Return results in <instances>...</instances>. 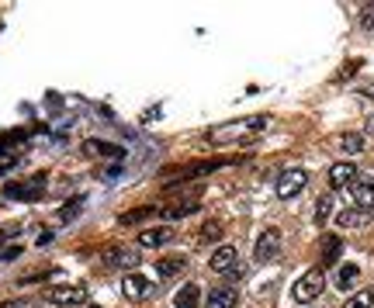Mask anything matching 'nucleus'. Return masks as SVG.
<instances>
[{"mask_svg": "<svg viewBox=\"0 0 374 308\" xmlns=\"http://www.w3.org/2000/svg\"><path fill=\"white\" fill-rule=\"evenodd\" d=\"M322 287H326V273H322V270H308V273H301V277L294 280L291 298H294L298 305H308L312 298L322 294Z\"/></svg>", "mask_w": 374, "mask_h": 308, "instance_id": "obj_1", "label": "nucleus"}, {"mask_svg": "<svg viewBox=\"0 0 374 308\" xmlns=\"http://www.w3.org/2000/svg\"><path fill=\"white\" fill-rule=\"evenodd\" d=\"M46 298L56 308H84L87 305V287L84 284H59V287H49Z\"/></svg>", "mask_w": 374, "mask_h": 308, "instance_id": "obj_2", "label": "nucleus"}, {"mask_svg": "<svg viewBox=\"0 0 374 308\" xmlns=\"http://www.w3.org/2000/svg\"><path fill=\"white\" fill-rule=\"evenodd\" d=\"M305 184H308V173L301 170V166H288L281 177H277V198L281 201H288V198H294V194H301L305 191Z\"/></svg>", "mask_w": 374, "mask_h": 308, "instance_id": "obj_3", "label": "nucleus"}, {"mask_svg": "<svg viewBox=\"0 0 374 308\" xmlns=\"http://www.w3.org/2000/svg\"><path fill=\"white\" fill-rule=\"evenodd\" d=\"M277 249H281V229H263L260 239H256L253 256H256V263H267V260L277 256Z\"/></svg>", "mask_w": 374, "mask_h": 308, "instance_id": "obj_4", "label": "nucleus"}, {"mask_svg": "<svg viewBox=\"0 0 374 308\" xmlns=\"http://www.w3.org/2000/svg\"><path fill=\"white\" fill-rule=\"evenodd\" d=\"M84 156H91V160H125V149L115 146V142H104V139H87Z\"/></svg>", "mask_w": 374, "mask_h": 308, "instance_id": "obj_5", "label": "nucleus"}, {"mask_svg": "<svg viewBox=\"0 0 374 308\" xmlns=\"http://www.w3.org/2000/svg\"><path fill=\"white\" fill-rule=\"evenodd\" d=\"M350 194H353V208H360V211L374 208V180H353Z\"/></svg>", "mask_w": 374, "mask_h": 308, "instance_id": "obj_6", "label": "nucleus"}, {"mask_svg": "<svg viewBox=\"0 0 374 308\" xmlns=\"http://www.w3.org/2000/svg\"><path fill=\"white\" fill-rule=\"evenodd\" d=\"M139 263V253L135 249H125V246H111L108 253H104V267H125V270H132Z\"/></svg>", "mask_w": 374, "mask_h": 308, "instance_id": "obj_7", "label": "nucleus"}, {"mask_svg": "<svg viewBox=\"0 0 374 308\" xmlns=\"http://www.w3.org/2000/svg\"><path fill=\"white\" fill-rule=\"evenodd\" d=\"M122 291H125V298H132V301H142V298L153 291V284H149L142 273H125V280H122Z\"/></svg>", "mask_w": 374, "mask_h": 308, "instance_id": "obj_8", "label": "nucleus"}, {"mask_svg": "<svg viewBox=\"0 0 374 308\" xmlns=\"http://www.w3.org/2000/svg\"><path fill=\"white\" fill-rule=\"evenodd\" d=\"M357 180V166L350 163V160H343V163H336L333 170H329V184L339 191V187H346L350 191V184Z\"/></svg>", "mask_w": 374, "mask_h": 308, "instance_id": "obj_9", "label": "nucleus"}, {"mask_svg": "<svg viewBox=\"0 0 374 308\" xmlns=\"http://www.w3.org/2000/svg\"><path fill=\"white\" fill-rule=\"evenodd\" d=\"M174 239V229L170 225H160V229H146L142 235H139V246H146V249H160V246H167Z\"/></svg>", "mask_w": 374, "mask_h": 308, "instance_id": "obj_10", "label": "nucleus"}, {"mask_svg": "<svg viewBox=\"0 0 374 308\" xmlns=\"http://www.w3.org/2000/svg\"><path fill=\"white\" fill-rule=\"evenodd\" d=\"M208 267H212L215 273H229V270L236 267V246H218V249L212 253Z\"/></svg>", "mask_w": 374, "mask_h": 308, "instance_id": "obj_11", "label": "nucleus"}, {"mask_svg": "<svg viewBox=\"0 0 374 308\" xmlns=\"http://www.w3.org/2000/svg\"><path fill=\"white\" fill-rule=\"evenodd\" d=\"M180 270H187V260L184 256H163V260H156V277L160 280H174Z\"/></svg>", "mask_w": 374, "mask_h": 308, "instance_id": "obj_12", "label": "nucleus"}, {"mask_svg": "<svg viewBox=\"0 0 374 308\" xmlns=\"http://www.w3.org/2000/svg\"><path fill=\"white\" fill-rule=\"evenodd\" d=\"M236 301H239V298H236V287H215L205 305H208V308H236Z\"/></svg>", "mask_w": 374, "mask_h": 308, "instance_id": "obj_13", "label": "nucleus"}, {"mask_svg": "<svg viewBox=\"0 0 374 308\" xmlns=\"http://www.w3.org/2000/svg\"><path fill=\"white\" fill-rule=\"evenodd\" d=\"M225 160H208V163H194V166H180V170H163V173H180V177H205L212 170H218Z\"/></svg>", "mask_w": 374, "mask_h": 308, "instance_id": "obj_14", "label": "nucleus"}, {"mask_svg": "<svg viewBox=\"0 0 374 308\" xmlns=\"http://www.w3.org/2000/svg\"><path fill=\"white\" fill-rule=\"evenodd\" d=\"M339 253H343V239L339 235H326L322 239V267H333L339 260Z\"/></svg>", "mask_w": 374, "mask_h": 308, "instance_id": "obj_15", "label": "nucleus"}, {"mask_svg": "<svg viewBox=\"0 0 374 308\" xmlns=\"http://www.w3.org/2000/svg\"><path fill=\"white\" fill-rule=\"evenodd\" d=\"M357 277H360V267H357V263H339V270H336V287H339V291H350V287L357 284Z\"/></svg>", "mask_w": 374, "mask_h": 308, "instance_id": "obj_16", "label": "nucleus"}, {"mask_svg": "<svg viewBox=\"0 0 374 308\" xmlns=\"http://www.w3.org/2000/svg\"><path fill=\"white\" fill-rule=\"evenodd\" d=\"M198 301H201V291H198V284H184L180 291H177V298H174V305L177 308H198Z\"/></svg>", "mask_w": 374, "mask_h": 308, "instance_id": "obj_17", "label": "nucleus"}, {"mask_svg": "<svg viewBox=\"0 0 374 308\" xmlns=\"http://www.w3.org/2000/svg\"><path fill=\"white\" fill-rule=\"evenodd\" d=\"M364 222H367V211H360V208H343L336 215V225H343V229H357Z\"/></svg>", "mask_w": 374, "mask_h": 308, "instance_id": "obj_18", "label": "nucleus"}, {"mask_svg": "<svg viewBox=\"0 0 374 308\" xmlns=\"http://www.w3.org/2000/svg\"><path fill=\"white\" fill-rule=\"evenodd\" d=\"M218 239H222V222L208 218V222L201 225V232H198V242H218Z\"/></svg>", "mask_w": 374, "mask_h": 308, "instance_id": "obj_19", "label": "nucleus"}, {"mask_svg": "<svg viewBox=\"0 0 374 308\" xmlns=\"http://www.w3.org/2000/svg\"><path fill=\"white\" fill-rule=\"evenodd\" d=\"M329 218H333V198H329V194H322V198L315 201V222H319V225H326Z\"/></svg>", "mask_w": 374, "mask_h": 308, "instance_id": "obj_20", "label": "nucleus"}, {"mask_svg": "<svg viewBox=\"0 0 374 308\" xmlns=\"http://www.w3.org/2000/svg\"><path fill=\"white\" fill-rule=\"evenodd\" d=\"M339 149H343V153H360V149H364V135H360V132H346V135L339 139Z\"/></svg>", "mask_w": 374, "mask_h": 308, "instance_id": "obj_21", "label": "nucleus"}, {"mask_svg": "<svg viewBox=\"0 0 374 308\" xmlns=\"http://www.w3.org/2000/svg\"><path fill=\"white\" fill-rule=\"evenodd\" d=\"M4 194H8V198H25V201H35L42 191H32V184H11Z\"/></svg>", "mask_w": 374, "mask_h": 308, "instance_id": "obj_22", "label": "nucleus"}, {"mask_svg": "<svg viewBox=\"0 0 374 308\" xmlns=\"http://www.w3.org/2000/svg\"><path fill=\"white\" fill-rule=\"evenodd\" d=\"M371 305H374V291H371V287H364V291H357V294H353L343 308H371Z\"/></svg>", "mask_w": 374, "mask_h": 308, "instance_id": "obj_23", "label": "nucleus"}, {"mask_svg": "<svg viewBox=\"0 0 374 308\" xmlns=\"http://www.w3.org/2000/svg\"><path fill=\"white\" fill-rule=\"evenodd\" d=\"M149 215H153V208H132V211H125L118 222H122V225H135V222H142V218H149Z\"/></svg>", "mask_w": 374, "mask_h": 308, "instance_id": "obj_24", "label": "nucleus"}, {"mask_svg": "<svg viewBox=\"0 0 374 308\" xmlns=\"http://www.w3.org/2000/svg\"><path fill=\"white\" fill-rule=\"evenodd\" d=\"M198 211V201H184V204H174V208H167V218H184V215H194Z\"/></svg>", "mask_w": 374, "mask_h": 308, "instance_id": "obj_25", "label": "nucleus"}, {"mask_svg": "<svg viewBox=\"0 0 374 308\" xmlns=\"http://www.w3.org/2000/svg\"><path fill=\"white\" fill-rule=\"evenodd\" d=\"M360 28L374 32V4H364V8H360Z\"/></svg>", "mask_w": 374, "mask_h": 308, "instance_id": "obj_26", "label": "nucleus"}, {"mask_svg": "<svg viewBox=\"0 0 374 308\" xmlns=\"http://www.w3.org/2000/svg\"><path fill=\"white\" fill-rule=\"evenodd\" d=\"M80 204H84L80 198H77V201H70V204L59 211V218H63V222H73V218H77V211H80Z\"/></svg>", "mask_w": 374, "mask_h": 308, "instance_id": "obj_27", "label": "nucleus"}, {"mask_svg": "<svg viewBox=\"0 0 374 308\" xmlns=\"http://www.w3.org/2000/svg\"><path fill=\"white\" fill-rule=\"evenodd\" d=\"M53 270L49 267H42V270H35V273H28V277H21V284H35V280H46Z\"/></svg>", "mask_w": 374, "mask_h": 308, "instance_id": "obj_28", "label": "nucleus"}, {"mask_svg": "<svg viewBox=\"0 0 374 308\" xmlns=\"http://www.w3.org/2000/svg\"><path fill=\"white\" fill-rule=\"evenodd\" d=\"M0 308H32V301L28 298H11V301H4Z\"/></svg>", "mask_w": 374, "mask_h": 308, "instance_id": "obj_29", "label": "nucleus"}, {"mask_svg": "<svg viewBox=\"0 0 374 308\" xmlns=\"http://www.w3.org/2000/svg\"><path fill=\"white\" fill-rule=\"evenodd\" d=\"M21 253V246H8V249H0V260H15Z\"/></svg>", "mask_w": 374, "mask_h": 308, "instance_id": "obj_30", "label": "nucleus"}, {"mask_svg": "<svg viewBox=\"0 0 374 308\" xmlns=\"http://www.w3.org/2000/svg\"><path fill=\"white\" fill-rule=\"evenodd\" d=\"M49 242H53V232H49V229H46V232H39V246H49Z\"/></svg>", "mask_w": 374, "mask_h": 308, "instance_id": "obj_31", "label": "nucleus"}, {"mask_svg": "<svg viewBox=\"0 0 374 308\" xmlns=\"http://www.w3.org/2000/svg\"><path fill=\"white\" fill-rule=\"evenodd\" d=\"M225 277H229V280H239V277H243V267H232V270H229Z\"/></svg>", "mask_w": 374, "mask_h": 308, "instance_id": "obj_32", "label": "nucleus"}, {"mask_svg": "<svg viewBox=\"0 0 374 308\" xmlns=\"http://www.w3.org/2000/svg\"><path fill=\"white\" fill-rule=\"evenodd\" d=\"M360 94H364L367 101H374V84H367V87H360Z\"/></svg>", "mask_w": 374, "mask_h": 308, "instance_id": "obj_33", "label": "nucleus"}, {"mask_svg": "<svg viewBox=\"0 0 374 308\" xmlns=\"http://www.w3.org/2000/svg\"><path fill=\"white\" fill-rule=\"evenodd\" d=\"M84 308H101V305H84Z\"/></svg>", "mask_w": 374, "mask_h": 308, "instance_id": "obj_34", "label": "nucleus"}]
</instances>
